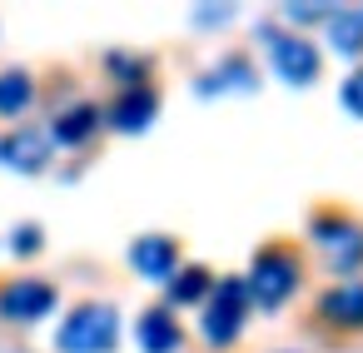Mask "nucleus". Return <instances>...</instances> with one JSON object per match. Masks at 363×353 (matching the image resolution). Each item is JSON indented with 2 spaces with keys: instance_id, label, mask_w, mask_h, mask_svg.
Listing matches in <instances>:
<instances>
[{
  "instance_id": "39448f33",
  "label": "nucleus",
  "mask_w": 363,
  "mask_h": 353,
  "mask_svg": "<svg viewBox=\"0 0 363 353\" xmlns=\"http://www.w3.org/2000/svg\"><path fill=\"white\" fill-rule=\"evenodd\" d=\"M264 45H269V65H274V75H279L284 85L308 90V85L318 80L323 55H318V45H313L303 30H269V26H264Z\"/></svg>"
},
{
  "instance_id": "6ab92c4d",
  "label": "nucleus",
  "mask_w": 363,
  "mask_h": 353,
  "mask_svg": "<svg viewBox=\"0 0 363 353\" xmlns=\"http://www.w3.org/2000/svg\"><path fill=\"white\" fill-rule=\"evenodd\" d=\"M338 100H343V110L353 115V120H363V65L343 80V90H338Z\"/></svg>"
},
{
  "instance_id": "423d86ee",
  "label": "nucleus",
  "mask_w": 363,
  "mask_h": 353,
  "mask_svg": "<svg viewBox=\"0 0 363 353\" xmlns=\"http://www.w3.org/2000/svg\"><path fill=\"white\" fill-rule=\"evenodd\" d=\"M55 303H60V288L50 279H40V274H21L11 284H0V318H6V323L30 328V323L50 318Z\"/></svg>"
},
{
  "instance_id": "9b49d317",
  "label": "nucleus",
  "mask_w": 363,
  "mask_h": 353,
  "mask_svg": "<svg viewBox=\"0 0 363 353\" xmlns=\"http://www.w3.org/2000/svg\"><path fill=\"white\" fill-rule=\"evenodd\" d=\"M130 269L150 284H169V274L179 269V239L169 234H140L130 244Z\"/></svg>"
},
{
  "instance_id": "f8f14e48",
  "label": "nucleus",
  "mask_w": 363,
  "mask_h": 353,
  "mask_svg": "<svg viewBox=\"0 0 363 353\" xmlns=\"http://www.w3.org/2000/svg\"><path fill=\"white\" fill-rule=\"evenodd\" d=\"M100 125H105V110L90 105V100H75V105H65V110L50 120V140L80 150V145H90V140L100 135Z\"/></svg>"
},
{
  "instance_id": "4468645a",
  "label": "nucleus",
  "mask_w": 363,
  "mask_h": 353,
  "mask_svg": "<svg viewBox=\"0 0 363 353\" xmlns=\"http://www.w3.org/2000/svg\"><path fill=\"white\" fill-rule=\"evenodd\" d=\"M30 105H35V75L21 65L0 70V120H21Z\"/></svg>"
},
{
  "instance_id": "7ed1b4c3",
  "label": "nucleus",
  "mask_w": 363,
  "mask_h": 353,
  "mask_svg": "<svg viewBox=\"0 0 363 353\" xmlns=\"http://www.w3.org/2000/svg\"><path fill=\"white\" fill-rule=\"evenodd\" d=\"M115 343H120V308L100 298L75 303L55 328V353H115Z\"/></svg>"
},
{
  "instance_id": "0eeeda50",
  "label": "nucleus",
  "mask_w": 363,
  "mask_h": 353,
  "mask_svg": "<svg viewBox=\"0 0 363 353\" xmlns=\"http://www.w3.org/2000/svg\"><path fill=\"white\" fill-rule=\"evenodd\" d=\"M55 159V140L40 125H16L0 135V169H16V174H45Z\"/></svg>"
},
{
  "instance_id": "1a4fd4ad",
  "label": "nucleus",
  "mask_w": 363,
  "mask_h": 353,
  "mask_svg": "<svg viewBox=\"0 0 363 353\" xmlns=\"http://www.w3.org/2000/svg\"><path fill=\"white\" fill-rule=\"evenodd\" d=\"M155 115H160V90H155V85H130V90H120V95L110 100L105 125L120 130V135H145V130L155 125Z\"/></svg>"
},
{
  "instance_id": "20e7f679",
  "label": "nucleus",
  "mask_w": 363,
  "mask_h": 353,
  "mask_svg": "<svg viewBox=\"0 0 363 353\" xmlns=\"http://www.w3.org/2000/svg\"><path fill=\"white\" fill-rule=\"evenodd\" d=\"M249 308H254V303H249L244 274H224V279H214L209 298L199 303V338H204L209 348H229V343L244 333Z\"/></svg>"
},
{
  "instance_id": "f03ea898",
  "label": "nucleus",
  "mask_w": 363,
  "mask_h": 353,
  "mask_svg": "<svg viewBox=\"0 0 363 353\" xmlns=\"http://www.w3.org/2000/svg\"><path fill=\"white\" fill-rule=\"evenodd\" d=\"M308 239H313V249L323 254V264L338 279H353L363 269V219L358 214H348L338 204H323L308 219Z\"/></svg>"
},
{
  "instance_id": "ddd939ff",
  "label": "nucleus",
  "mask_w": 363,
  "mask_h": 353,
  "mask_svg": "<svg viewBox=\"0 0 363 353\" xmlns=\"http://www.w3.org/2000/svg\"><path fill=\"white\" fill-rule=\"evenodd\" d=\"M135 338H140L145 353H179V348H184V328H179V318H174L169 303L145 308L140 323H135Z\"/></svg>"
},
{
  "instance_id": "aec40b11",
  "label": "nucleus",
  "mask_w": 363,
  "mask_h": 353,
  "mask_svg": "<svg viewBox=\"0 0 363 353\" xmlns=\"http://www.w3.org/2000/svg\"><path fill=\"white\" fill-rule=\"evenodd\" d=\"M328 16H333V6H284V21H294V26H313V21L328 26Z\"/></svg>"
},
{
  "instance_id": "412c9836",
  "label": "nucleus",
  "mask_w": 363,
  "mask_h": 353,
  "mask_svg": "<svg viewBox=\"0 0 363 353\" xmlns=\"http://www.w3.org/2000/svg\"><path fill=\"white\" fill-rule=\"evenodd\" d=\"M194 21L199 26H224V21H234V6H199Z\"/></svg>"
},
{
  "instance_id": "9d476101",
  "label": "nucleus",
  "mask_w": 363,
  "mask_h": 353,
  "mask_svg": "<svg viewBox=\"0 0 363 353\" xmlns=\"http://www.w3.org/2000/svg\"><path fill=\"white\" fill-rule=\"evenodd\" d=\"M194 90L199 95H249V90H259V70L244 50H229L194 80Z\"/></svg>"
},
{
  "instance_id": "dca6fc26",
  "label": "nucleus",
  "mask_w": 363,
  "mask_h": 353,
  "mask_svg": "<svg viewBox=\"0 0 363 353\" xmlns=\"http://www.w3.org/2000/svg\"><path fill=\"white\" fill-rule=\"evenodd\" d=\"M323 30H328V45L338 55H348V60L363 55V11H333Z\"/></svg>"
},
{
  "instance_id": "6e6552de",
  "label": "nucleus",
  "mask_w": 363,
  "mask_h": 353,
  "mask_svg": "<svg viewBox=\"0 0 363 353\" xmlns=\"http://www.w3.org/2000/svg\"><path fill=\"white\" fill-rule=\"evenodd\" d=\"M313 318L333 333H363V279H338L313 298Z\"/></svg>"
},
{
  "instance_id": "f3484780",
  "label": "nucleus",
  "mask_w": 363,
  "mask_h": 353,
  "mask_svg": "<svg viewBox=\"0 0 363 353\" xmlns=\"http://www.w3.org/2000/svg\"><path fill=\"white\" fill-rule=\"evenodd\" d=\"M105 70L120 80V90H130V85H150V60L135 55V50H110V55H105Z\"/></svg>"
},
{
  "instance_id": "2eb2a0df",
  "label": "nucleus",
  "mask_w": 363,
  "mask_h": 353,
  "mask_svg": "<svg viewBox=\"0 0 363 353\" xmlns=\"http://www.w3.org/2000/svg\"><path fill=\"white\" fill-rule=\"evenodd\" d=\"M164 288H169V303H204L209 288H214V274L204 264H179Z\"/></svg>"
},
{
  "instance_id": "a211bd4d",
  "label": "nucleus",
  "mask_w": 363,
  "mask_h": 353,
  "mask_svg": "<svg viewBox=\"0 0 363 353\" xmlns=\"http://www.w3.org/2000/svg\"><path fill=\"white\" fill-rule=\"evenodd\" d=\"M11 249H16L21 259L40 254V249H45V229H40V224H16V229H11Z\"/></svg>"
},
{
  "instance_id": "f257e3e1",
  "label": "nucleus",
  "mask_w": 363,
  "mask_h": 353,
  "mask_svg": "<svg viewBox=\"0 0 363 353\" xmlns=\"http://www.w3.org/2000/svg\"><path fill=\"white\" fill-rule=\"evenodd\" d=\"M303 284V254L294 244H264L244 274V288H249V303L259 308H284Z\"/></svg>"
}]
</instances>
